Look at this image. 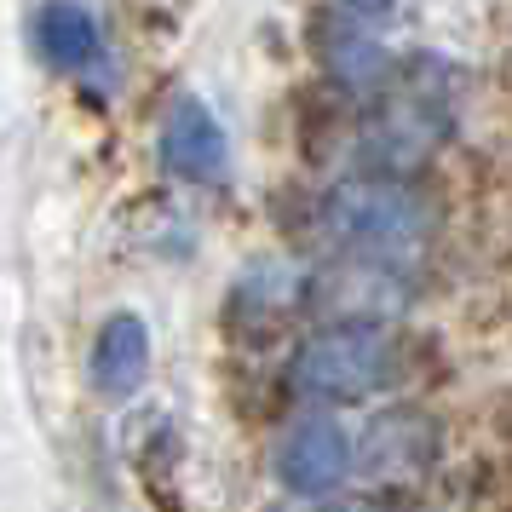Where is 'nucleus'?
Returning <instances> with one entry per match:
<instances>
[{"instance_id": "1", "label": "nucleus", "mask_w": 512, "mask_h": 512, "mask_svg": "<svg viewBox=\"0 0 512 512\" xmlns=\"http://www.w3.org/2000/svg\"><path fill=\"white\" fill-rule=\"evenodd\" d=\"M317 225L357 265L403 271L426 254V242L438 231V208L426 202V190H415V179L363 173V179H340L328 190L323 208H317Z\"/></svg>"}, {"instance_id": "2", "label": "nucleus", "mask_w": 512, "mask_h": 512, "mask_svg": "<svg viewBox=\"0 0 512 512\" xmlns=\"http://www.w3.org/2000/svg\"><path fill=\"white\" fill-rule=\"evenodd\" d=\"M288 374L317 403H369V397L403 386L409 346L386 323H328L300 340Z\"/></svg>"}, {"instance_id": "3", "label": "nucleus", "mask_w": 512, "mask_h": 512, "mask_svg": "<svg viewBox=\"0 0 512 512\" xmlns=\"http://www.w3.org/2000/svg\"><path fill=\"white\" fill-rule=\"evenodd\" d=\"M449 139V110L438 98L415 87V93H392L380 104V116L363 127V162L386 179H409L415 167H426Z\"/></svg>"}, {"instance_id": "4", "label": "nucleus", "mask_w": 512, "mask_h": 512, "mask_svg": "<svg viewBox=\"0 0 512 512\" xmlns=\"http://www.w3.org/2000/svg\"><path fill=\"white\" fill-rule=\"evenodd\" d=\"M271 472L288 495H334L357 472V443L346 438V426L334 415H305L294 420L277 438V455H271Z\"/></svg>"}, {"instance_id": "5", "label": "nucleus", "mask_w": 512, "mask_h": 512, "mask_svg": "<svg viewBox=\"0 0 512 512\" xmlns=\"http://www.w3.org/2000/svg\"><path fill=\"white\" fill-rule=\"evenodd\" d=\"M311 294H317L311 271L288 265V259H259L225 294V328H231L236 340H271Z\"/></svg>"}, {"instance_id": "6", "label": "nucleus", "mask_w": 512, "mask_h": 512, "mask_svg": "<svg viewBox=\"0 0 512 512\" xmlns=\"http://www.w3.org/2000/svg\"><path fill=\"white\" fill-rule=\"evenodd\" d=\"M443 432L426 409H380L357 438V472L374 484H409L438 461Z\"/></svg>"}, {"instance_id": "7", "label": "nucleus", "mask_w": 512, "mask_h": 512, "mask_svg": "<svg viewBox=\"0 0 512 512\" xmlns=\"http://www.w3.org/2000/svg\"><path fill=\"white\" fill-rule=\"evenodd\" d=\"M162 167L173 179H219L225 173V127L202 98H179L162 121Z\"/></svg>"}, {"instance_id": "8", "label": "nucleus", "mask_w": 512, "mask_h": 512, "mask_svg": "<svg viewBox=\"0 0 512 512\" xmlns=\"http://www.w3.org/2000/svg\"><path fill=\"white\" fill-rule=\"evenodd\" d=\"M150 374V323L139 311H116L104 317L93 340V386L104 397H133Z\"/></svg>"}, {"instance_id": "9", "label": "nucleus", "mask_w": 512, "mask_h": 512, "mask_svg": "<svg viewBox=\"0 0 512 512\" xmlns=\"http://www.w3.org/2000/svg\"><path fill=\"white\" fill-rule=\"evenodd\" d=\"M35 47L52 70H87L104 58V29H98L93 6H81V0H41L35 6Z\"/></svg>"}, {"instance_id": "10", "label": "nucleus", "mask_w": 512, "mask_h": 512, "mask_svg": "<svg viewBox=\"0 0 512 512\" xmlns=\"http://www.w3.org/2000/svg\"><path fill=\"white\" fill-rule=\"evenodd\" d=\"M323 70L346 93H380L392 81V52L369 35V18H340V24H328Z\"/></svg>"}, {"instance_id": "11", "label": "nucleus", "mask_w": 512, "mask_h": 512, "mask_svg": "<svg viewBox=\"0 0 512 512\" xmlns=\"http://www.w3.org/2000/svg\"><path fill=\"white\" fill-rule=\"evenodd\" d=\"M328 512H403V495H351V501H328Z\"/></svg>"}, {"instance_id": "12", "label": "nucleus", "mask_w": 512, "mask_h": 512, "mask_svg": "<svg viewBox=\"0 0 512 512\" xmlns=\"http://www.w3.org/2000/svg\"><path fill=\"white\" fill-rule=\"evenodd\" d=\"M351 6V18H397L409 0H346Z\"/></svg>"}]
</instances>
